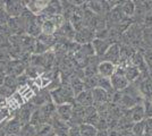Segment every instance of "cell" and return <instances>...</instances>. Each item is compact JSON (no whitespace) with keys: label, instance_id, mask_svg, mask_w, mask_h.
Returning <instances> with one entry per match:
<instances>
[{"label":"cell","instance_id":"6da1fadb","mask_svg":"<svg viewBox=\"0 0 152 136\" xmlns=\"http://www.w3.org/2000/svg\"><path fill=\"white\" fill-rule=\"evenodd\" d=\"M50 97L51 101L56 105L66 103L73 104L75 101V95H74V93H73L68 83L67 84H60L59 87L50 91Z\"/></svg>","mask_w":152,"mask_h":136},{"label":"cell","instance_id":"7a4b0ae2","mask_svg":"<svg viewBox=\"0 0 152 136\" xmlns=\"http://www.w3.org/2000/svg\"><path fill=\"white\" fill-rule=\"evenodd\" d=\"M136 82V89L139 91L141 97L144 99V101L152 102V78L146 73H143L140 75Z\"/></svg>","mask_w":152,"mask_h":136},{"label":"cell","instance_id":"3957f363","mask_svg":"<svg viewBox=\"0 0 152 136\" xmlns=\"http://www.w3.org/2000/svg\"><path fill=\"white\" fill-rule=\"evenodd\" d=\"M124 71H125V67L119 65L116 66L114 75L110 77V83L113 86V90H115L116 92H121L129 85L128 81L124 76Z\"/></svg>","mask_w":152,"mask_h":136},{"label":"cell","instance_id":"277c9868","mask_svg":"<svg viewBox=\"0 0 152 136\" xmlns=\"http://www.w3.org/2000/svg\"><path fill=\"white\" fill-rule=\"evenodd\" d=\"M25 9V2L24 1H5V12L7 13L9 18H16L20 17Z\"/></svg>","mask_w":152,"mask_h":136},{"label":"cell","instance_id":"5b68a950","mask_svg":"<svg viewBox=\"0 0 152 136\" xmlns=\"http://www.w3.org/2000/svg\"><path fill=\"white\" fill-rule=\"evenodd\" d=\"M95 39V32L93 30H91L88 26H84L82 30L77 31L75 33V40L76 43H81V44H89L93 40Z\"/></svg>","mask_w":152,"mask_h":136},{"label":"cell","instance_id":"8992f818","mask_svg":"<svg viewBox=\"0 0 152 136\" xmlns=\"http://www.w3.org/2000/svg\"><path fill=\"white\" fill-rule=\"evenodd\" d=\"M56 104L53 102H48L43 104L41 107H39V112L42 118V123L43 124H50L51 120L56 117Z\"/></svg>","mask_w":152,"mask_h":136},{"label":"cell","instance_id":"52a82bcc","mask_svg":"<svg viewBox=\"0 0 152 136\" xmlns=\"http://www.w3.org/2000/svg\"><path fill=\"white\" fill-rule=\"evenodd\" d=\"M35 109L37 108L32 103H26L24 105H22L18 110H17V113L15 115V117L22 123V125L28 124L30 123V119H31L32 113H33V111L35 110Z\"/></svg>","mask_w":152,"mask_h":136},{"label":"cell","instance_id":"ba28073f","mask_svg":"<svg viewBox=\"0 0 152 136\" xmlns=\"http://www.w3.org/2000/svg\"><path fill=\"white\" fill-rule=\"evenodd\" d=\"M103 60L109 61L114 65H118L121 60V47L117 43H113L109 47L107 52L103 55Z\"/></svg>","mask_w":152,"mask_h":136},{"label":"cell","instance_id":"9c48e42d","mask_svg":"<svg viewBox=\"0 0 152 136\" xmlns=\"http://www.w3.org/2000/svg\"><path fill=\"white\" fill-rule=\"evenodd\" d=\"M49 125H51V127H52L53 133H55L56 136H67L68 130H69V128H70V126L68 125V123L60 120L57 117V115H56V117L51 120V123L49 124Z\"/></svg>","mask_w":152,"mask_h":136},{"label":"cell","instance_id":"30bf717a","mask_svg":"<svg viewBox=\"0 0 152 136\" xmlns=\"http://www.w3.org/2000/svg\"><path fill=\"white\" fill-rule=\"evenodd\" d=\"M92 48L93 51L98 57H103V55L107 52V50L109 49V47L113 44L111 41H109V39L107 40H100V39H94L92 42Z\"/></svg>","mask_w":152,"mask_h":136},{"label":"cell","instance_id":"8fae6325","mask_svg":"<svg viewBox=\"0 0 152 136\" xmlns=\"http://www.w3.org/2000/svg\"><path fill=\"white\" fill-rule=\"evenodd\" d=\"M116 69V65L109 63V61H104L102 60L101 63H99V65L96 66V71H98V75L100 77L110 78L115 73Z\"/></svg>","mask_w":152,"mask_h":136},{"label":"cell","instance_id":"7c38bea8","mask_svg":"<svg viewBox=\"0 0 152 136\" xmlns=\"http://www.w3.org/2000/svg\"><path fill=\"white\" fill-rule=\"evenodd\" d=\"M56 115L57 117L63 120L68 123L72 118L73 115V104L72 103H66V104H60V105H56Z\"/></svg>","mask_w":152,"mask_h":136},{"label":"cell","instance_id":"4fadbf2b","mask_svg":"<svg viewBox=\"0 0 152 136\" xmlns=\"http://www.w3.org/2000/svg\"><path fill=\"white\" fill-rule=\"evenodd\" d=\"M22 123L16 117L14 116L10 119H8L6 123V134L7 136H19L20 129H22Z\"/></svg>","mask_w":152,"mask_h":136},{"label":"cell","instance_id":"5bb4252c","mask_svg":"<svg viewBox=\"0 0 152 136\" xmlns=\"http://www.w3.org/2000/svg\"><path fill=\"white\" fill-rule=\"evenodd\" d=\"M91 93L93 97V103H109V101H111V97H113L111 94H109L108 92L100 87H95L93 90H91Z\"/></svg>","mask_w":152,"mask_h":136},{"label":"cell","instance_id":"9a60e30c","mask_svg":"<svg viewBox=\"0 0 152 136\" xmlns=\"http://www.w3.org/2000/svg\"><path fill=\"white\" fill-rule=\"evenodd\" d=\"M142 32L139 25H132L128 27L126 32V36L128 39V42L131 44H137L140 42H142Z\"/></svg>","mask_w":152,"mask_h":136},{"label":"cell","instance_id":"2e32d148","mask_svg":"<svg viewBox=\"0 0 152 136\" xmlns=\"http://www.w3.org/2000/svg\"><path fill=\"white\" fill-rule=\"evenodd\" d=\"M75 103H78L84 108H88L93 105V97H92V93L89 90H84L81 92L80 94H77L75 97Z\"/></svg>","mask_w":152,"mask_h":136},{"label":"cell","instance_id":"e0dca14e","mask_svg":"<svg viewBox=\"0 0 152 136\" xmlns=\"http://www.w3.org/2000/svg\"><path fill=\"white\" fill-rule=\"evenodd\" d=\"M99 120V113L96 112V110L94 109L93 105L85 108L84 110V118H83V123L84 124H89L92 126H96Z\"/></svg>","mask_w":152,"mask_h":136},{"label":"cell","instance_id":"ac0fdd59","mask_svg":"<svg viewBox=\"0 0 152 136\" xmlns=\"http://www.w3.org/2000/svg\"><path fill=\"white\" fill-rule=\"evenodd\" d=\"M131 65H133L134 67H136L141 74L148 71V67H146L145 60H144V57H143V53H142V52L136 51L134 53V56L132 57V59H131Z\"/></svg>","mask_w":152,"mask_h":136},{"label":"cell","instance_id":"d6986e66","mask_svg":"<svg viewBox=\"0 0 152 136\" xmlns=\"http://www.w3.org/2000/svg\"><path fill=\"white\" fill-rule=\"evenodd\" d=\"M48 102H52L51 101V97H50V92L48 91H45V92H41L39 93L37 95H34V97L32 99V102L31 103L35 107V108H39L43 104L48 103Z\"/></svg>","mask_w":152,"mask_h":136},{"label":"cell","instance_id":"ffe728a7","mask_svg":"<svg viewBox=\"0 0 152 136\" xmlns=\"http://www.w3.org/2000/svg\"><path fill=\"white\" fill-rule=\"evenodd\" d=\"M129 116L133 123H140V121H143L144 119V108L142 104H136L135 107H133L131 110H129Z\"/></svg>","mask_w":152,"mask_h":136},{"label":"cell","instance_id":"44dd1931","mask_svg":"<svg viewBox=\"0 0 152 136\" xmlns=\"http://www.w3.org/2000/svg\"><path fill=\"white\" fill-rule=\"evenodd\" d=\"M140 75H141L140 71L136 67H134L133 65H128L125 67L124 76H125V78L128 81V83H134V82L140 77Z\"/></svg>","mask_w":152,"mask_h":136},{"label":"cell","instance_id":"7402d4cb","mask_svg":"<svg viewBox=\"0 0 152 136\" xmlns=\"http://www.w3.org/2000/svg\"><path fill=\"white\" fill-rule=\"evenodd\" d=\"M68 84H69L70 89H72V91H73V93H74L75 97L85 90V89H84V82H83V79L81 77H77V76L72 77V79L68 82Z\"/></svg>","mask_w":152,"mask_h":136},{"label":"cell","instance_id":"603a6c76","mask_svg":"<svg viewBox=\"0 0 152 136\" xmlns=\"http://www.w3.org/2000/svg\"><path fill=\"white\" fill-rule=\"evenodd\" d=\"M56 32H57V27L52 23V20H51L50 18H47V20L41 24V34H45V35H53Z\"/></svg>","mask_w":152,"mask_h":136},{"label":"cell","instance_id":"cb8c5ba5","mask_svg":"<svg viewBox=\"0 0 152 136\" xmlns=\"http://www.w3.org/2000/svg\"><path fill=\"white\" fill-rule=\"evenodd\" d=\"M35 136H56L49 124H41L35 127Z\"/></svg>","mask_w":152,"mask_h":136},{"label":"cell","instance_id":"d4e9b609","mask_svg":"<svg viewBox=\"0 0 152 136\" xmlns=\"http://www.w3.org/2000/svg\"><path fill=\"white\" fill-rule=\"evenodd\" d=\"M57 31H59V32H61L60 34L61 35H64L65 38L67 36V38H72V39H74V36H75V30L73 28V26H72V24H70V22H68V20H65L64 22V24L59 28H58Z\"/></svg>","mask_w":152,"mask_h":136},{"label":"cell","instance_id":"484cf974","mask_svg":"<svg viewBox=\"0 0 152 136\" xmlns=\"http://www.w3.org/2000/svg\"><path fill=\"white\" fill-rule=\"evenodd\" d=\"M96 87H100L102 90H104L106 92H108L109 94L114 93V90H113V86H111V83H110V78H104V77H100L98 75V85Z\"/></svg>","mask_w":152,"mask_h":136},{"label":"cell","instance_id":"4316f807","mask_svg":"<svg viewBox=\"0 0 152 136\" xmlns=\"http://www.w3.org/2000/svg\"><path fill=\"white\" fill-rule=\"evenodd\" d=\"M98 129L94 126L89 125V124H82L80 126V134L81 136H95Z\"/></svg>","mask_w":152,"mask_h":136},{"label":"cell","instance_id":"83f0119b","mask_svg":"<svg viewBox=\"0 0 152 136\" xmlns=\"http://www.w3.org/2000/svg\"><path fill=\"white\" fill-rule=\"evenodd\" d=\"M121 8L123 14L125 15V17L133 16L134 12H135V2L134 1H125V2H123Z\"/></svg>","mask_w":152,"mask_h":136},{"label":"cell","instance_id":"f1b7e54d","mask_svg":"<svg viewBox=\"0 0 152 136\" xmlns=\"http://www.w3.org/2000/svg\"><path fill=\"white\" fill-rule=\"evenodd\" d=\"M2 85H4V86H6L7 89H9L12 92H14V91L18 87L17 77H15V76H10V75H7L6 77H5V79H4V82H2Z\"/></svg>","mask_w":152,"mask_h":136},{"label":"cell","instance_id":"f546056e","mask_svg":"<svg viewBox=\"0 0 152 136\" xmlns=\"http://www.w3.org/2000/svg\"><path fill=\"white\" fill-rule=\"evenodd\" d=\"M142 42L148 49H152V28H145L142 32Z\"/></svg>","mask_w":152,"mask_h":136},{"label":"cell","instance_id":"4dcf8cb0","mask_svg":"<svg viewBox=\"0 0 152 136\" xmlns=\"http://www.w3.org/2000/svg\"><path fill=\"white\" fill-rule=\"evenodd\" d=\"M19 136H35V127L31 124H25L22 126Z\"/></svg>","mask_w":152,"mask_h":136},{"label":"cell","instance_id":"1f68e13d","mask_svg":"<svg viewBox=\"0 0 152 136\" xmlns=\"http://www.w3.org/2000/svg\"><path fill=\"white\" fill-rule=\"evenodd\" d=\"M132 134L134 136H143L144 135V124L143 121L135 123L132 127Z\"/></svg>","mask_w":152,"mask_h":136},{"label":"cell","instance_id":"d6a6232c","mask_svg":"<svg viewBox=\"0 0 152 136\" xmlns=\"http://www.w3.org/2000/svg\"><path fill=\"white\" fill-rule=\"evenodd\" d=\"M8 20L9 17L5 12V1H0V26L7 25Z\"/></svg>","mask_w":152,"mask_h":136},{"label":"cell","instance_id":"836d02e7","mask_svg":"<svg viewBox=\"0 0 152 136\" xmlns=\"http://www.w3.org/2000/svg\"><path fill=\"white\" fill-rule=\"evenodd\" d=\"M143 57H144V60H145L146 67L149 68V71H151L152 74V49H148L143 53Z\"/></svg>","mask_w":152,"mask_h":136},{"label":"cell","instance_id":"e575fe53","mask_svg":"<svg viewBox=\"0 0 152 136\" xmlns=\"http://www.w3.org/2000/svg\"><path fill=\"white\" fill-rule=\"evenodd\" d=\"M10 111L9 109L7 108V107H0V123H2V121H6L8 120V118L10 117V113H9Z\"/></svg>","mask_w":152,"mask_h":136},{"label":"cell","instance_id":"d590c367","mask_svg":"<svg viewBox=\"0 0 152 136\" xmlns=\"http://www.w3.org/2000/svg\"><path fill=\"white\" fill-rule=\"evenodd\" d=\"M143 108H144V115L146 116V118H152V102L144 101Z\"/></svg>","mask_w":152,"mask_h":136},{"label":"cell","instance_id":"8d00e7d4","mask_svg":"<svg viewBox=\"0 0 152 136\" xmlns=\"http://www.w3.org/2000/svg\"><path fill=\"white\" fill-rule=\"evenodd\" d=\"M143 124H144V133L152 132V118H146V119H144Z\"/></svg>","mask_w":152,"mask_h":136},{"label":"cell","instance_id":"74e56055","mask_svg":"<svg viewBox=\"0 0 152 136\" xmlns=\"http://www.w3.org/2000/svg\"><path fill=\"white\" fill-rule=\"evenodd\" d=\"M67 136H81V134H80V126H70Z\"/></svg>","mask_w":152,"mask_h":136},{"label":"cell","instance_id":"f35d334b","mask_svg":"<svg viewBox=\"0 0 152 136\" xmlns=\"http://www.w3.org/2000/svg\"><path fill=\"white\" fill-rule=\"evenodd\" d=\"M95 136H109V135H108V130H98Z\"/></svg>","mask_w":152,"mask_h":136},{"label":"cell","instance_id":"ab89813d","mask_svg":"<svg viewBox=\"0 0 152 136\" xmlns=\"http://www.w3.org/2000/svg\"><path fill=\"white\" fill-rule=\"evenodd\" d=\"M127 136H134V135H133V134H128Z\"/></svg>","mask_w":152,"mask_h":136},{"label":"cell","instance_id":"60d3db41","mask_svg":"<svg viewBox=\"0 0 152 136\" xmlns=\"http://www.w3.org/2000/svg\"><path fill=\"white\" fill-rule=\"evenodd\" d=\"M151 75H152V74H151ZM151 78H152V76H151Z\"/></svg>","mask_w":152,"mask_h":136},{"label":"cell","instance_id":"b9f144b4","mask_svg":"<svg viewBox=\"0 0 152 136\" xmlns=\"http://www.w3.org/2000/svg\"><path fill=\"white\" fill-rule=\"evenodd\" d=\"M0 65H1V63H0Z\"/></svg>","mask_w":152,"mask_h":136},{"label":"cell","instance_id":"7bdbcfd3","mask_svg":"<svg viewBox=\"0 0 152 136\" xmlns=\"http://www.w3.org/2000/svg\"><path fill=\"white\" fill-rule=\"evenodd\" d=\"M0 85H1V83H0Z\"/></svg>","mask_w":152,"mask_h":136}]
</instances>
